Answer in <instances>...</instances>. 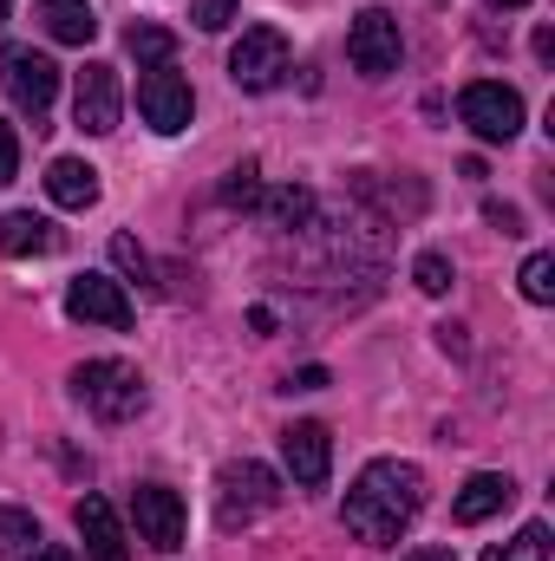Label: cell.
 <instances>
[{
	"instance_id": "obj_1",
	"label": "cell",
	"mask_w": 555,
	"mask_h": 561,
	"mask_svg": "<svg viewBox=\"0 0 555 561\" xmlns=\"http://www.w3.org/2000/svg\"><path fill=\"white\" fill-rule=\"evenodd\" d=\"M418 510H424V470H418V463H399V457H380V463H366V470L353 477L340 516H347V536H353V542L393 549V542L412 529Z\"/></svg>"
},
{
	"instance_id": "obj_2",
	"label": "cell",
	"mask_w": 555,
	"mask_h": 561,
	"mask_svg": "<svg viewBox=\"0 0 555 561\" xmlns=\"http://www.w3.org/2000/svg\"><path fill=\"white\" fill-rule=\"evenodd\" d=\"M72 399L92 412V419H105V424H132L144 412V379H138V366H125V359H86L79 373H72Z\"/></svg>"
},
{
	"instance_id": "obj_3",
	"label": "cell",
	"mask_w": 555,
	"mask_h": 561,
	"mask_svg": "<svg viewBox=\"0 0 555 561\" xmlns=\"http://www.w3.org/2000/svg\"><path fill=\"white\" fill-rule=\"evenodd\" d=\"M275 503H281V477L269 470V463H256V457L223 463V477H216V516H223L229 529H242V523L269 516Z\"/></svg>"
},
{
	"instance_id": "obj_4",
	"label": "cell",
	"mask_w": 555,
	"mask_h": 561,
	"mask_svg": "<svg viewBox=\"0 0 555 561\" xmlns=\"http://www.w3.org/2000/svg\"><path fill=\"white\" fill-rule=\"evenodd\" d=\"M287 66H294V53H287L281 26H242V39L229 53V79L242 92H275L281 79H287Z\"/></svg>"
},
{
	"instance_id": "obj_5",
	"label": "cell",
	"mask_w": 555,
	"mask_h": 561,
	"mask_svg": "<svg viewBox=\"0 0 555 561\" xmlns=\"http://www.w3.org/2000/svg\"><path fill=\"white\" fill-rule=\"evenodd\" d=\"M138 112H144V125H150L157 138H177V131H190L196 92H190V79H183L177 66H150V72L138 79Z\"/></svg>"
},
{
	"instance_id": "obj_6",
	"label": "cell",
	"mask_w": 555,
	"mask_h": 561,
	"mask_svg": "<svg viewBox=\"0 0 555 561\" xmlns=\"http://www.w3.org/2000/svg\"><path fill=\"white\" fill-rule=\"evenodd\" d=\"M347 59H353V72H366V79H386V72H399V59H406L399 20H393L386 7H366V13L347 26Z\"/></svg>"
},
{
	"instance_id": "obj_7",
	"label": "cell",
	"mask_w": 555,
	"mask_h": 561,
	"mask_svg": "<svg viewBox=\"0 0 555 561\" xmlns=\"http://www.w3.org/2000/svg\"><path fill=\"white\" fill-rule=\"evenodd\" d=\"M457 118H464L484 144H510L523 131V99H517L510 85H497V79H477V85H464Z\"/></svg>"
},
{
	"instance_id": "obj_8",
	"label": "cell",
	"mask_w": 555,
	"mask_h": 561,
	"mask_svg": "<svg viewBox=\"0 0 555 561\" xmlns=\"http://www.w3.org/2000/svg\"><path fill=\"white\" fill-rule=\"evenodd\" d=\"M0 92H7L20 112H33V131H46L39 118H46L53 99H59V66H53L46 53H7V59H0Z\"/></svg>"
},
{
	"instance_id": "obj_9",
	"label": "cell",
	"mask_w": 555,
	"mask_h": 561,
	"mask_svg": "<svg viewBox=\"0 0 555 561\" xmlns=\"http://www.w3.org/2000/svg\"><path fill=\"white\" fill-rule=\"evenodd\" d=\"M118 112H125V92H118V72H112L105 59H86V72H79V85H72V118H79V131H92V138H105V131H118Z\"/></svg>"
},
{
	"instance_id": "obj_10",
	"label": "cell",
	"mask_w": 555,
	"mask_h": 561,
	"mask_svg": "<svg viewBox=\"0 0 555 561\" xmlns=\"http://www.w3.org/2000/svg\"><path fill=\"white\" fill-rule=\"evenodd\" d=\"M132 516H138V542H150L157 556L183 549V496L170 483H138L132 490Z\"/></svg>"
},
{
	"instance_id": "obj_11",
	"label": "cell",
	"mask_w": 555,
	"mask_h": 561,
	"mask_svg": "<svg viewBox=\"0 0 555 561\" xmlns=\"http://www.w3.org/2000/svg\"><path fill=\"white\" fill-rule=\"evenodd\" d=\"M66 313L72 320H86V327H112V333H125L132 327V300H125V287L105 275H79L66 287Z\"/></svg>"
},
{
	"instance_id": "obj_12",
	"label": "cell",
	"mask_w": 555,
	"mask_h": 561,
	"mask_svg": "<svg viewBox=\"0 0 555 561\" xmlns=\"http://www.w3.org/2000/svg\"><path fill=\"white\" fill-rule=\"evenodd\" d=\"M281 463H287V477H294L301 490H320L327 470H333V437H327V424H287V431H281Z\"/></svg>"
},
{
	"instance_id": "obj_13",
	"label": "cell",
	"mask_w": 555,
	"mask_h": 561,
	"mask_svg": "<svg viewBox=\"0 0 555 561\" xmlns=\"http://www.w3.org/2000/svg\"><path fill=\"white\" fill-rule=\"evenodd\" d=\"M72 523H79L86 556H92V561H132V542H125V529H118V516H112V503H105V496H79Z\"/></svg>"
},
{
	"instance_id": "obj_14",
	"label": "cell",
	"mask_w": 555,
	"mask_h": 561,
	"mask_svg": "<svg viewBox=\"0 0 555 561\" xmlns=\"http://www.w3.org/2000/svg\"><path fill=\"white\" fill-rule=\"evenodd\" d=\"M510 496H517V483H510L503 470H477V477L457 490L451 516H457V523H490L497 510H510Z\"/></svg>"
},
{
	"instance_id": "obj_15",
	"label": "cell",
	"mask_w": 555,
	"mask_h": 561,
	"mask_svg": "<svg viewBox=\"0 0 555 561\" xmlns=\"http://www.w3.org/2000/svg\"><path fill=\"white\" fill-rule=\"evenodd\" d=\"M46 196H53L59 209H92V203H99V170H92L86 157H53Z\"/></svg>"
},
{
	"instance_id": "obj_16",
	"label": "cell",
	"mask_w": 555,
	"mask_h": 561,
	"mask_svg": "<svg viewBox=\"0 0 555 561\" xmlns=\"http://www.w3.org/2000/svg\"><path fill=\"white\" fill-rule=\"evenodd\" d=\"M59 249V229L33 209H7L0 216V255H53Z\"/></svg>"
},
{
	"instance_id": "obj_17",
	"label": "cell",
	"mask_w": 555,
	"mask_h": 561,
	"mask_svg": "<svg viewBox=\"0 0 555 561\" xmlns=\"http://www.w3.org/2000/svg\"><path fill=\"white\" fill-rule=\"evenodd\" d=\"M39 20H46V33H53L59 46H86V39L99 33V13H92L86 0H39Z\"/></svg>"
},
{
	"instance_id": "obj_18",
	"label": "cell",
	"mask_w": 555,
	"mask_h": 561,
	"mask_svg": "<svg viewBox=\"0 0 555 561\" xmlns=\"http://www.w3.org/2000/svg\"><path fill=\"white\" fill-rule=\"evenodd\" d=\"M484 561H550V529H543V523H523L510 542L484 549Z\"/></svg>"
},
{
	"instance_id": "obj_19",
	"label": "cell",
	"mask_w": 555,
	"mask_h": 561,
	"mask_svg": "<svg viewBox=\"0 0 555 561\" xmlns=\"http://www.w3.org/2000/svg\"><path fill=\"white\" fill-rule=\"evenodd\" d=\"M33 549H39L33 510H0V556H33Z\"/></svg>"
},
{
	"instance_id": "obj_20",
	"label": "cell",
	"mask_w": 555,
	"mask_h": 561,
	"mask_svg": "<svg viewBox=\"0 0 555 561\" xmlns=\"http://www.w3.org/2000/svg\"><path fill=\"white\" fill-rule=\"evenodd\" d=\"M125 46L138 53L144 72H150V66H170V53H177V39H170L163 26H132V33H125Z\"/></svg>"
},
{
	"instance_id": "obj_21",
	"label": "cell",
	"mask_w": 555,
	"mask_h": 561,
	"mask_svg": "<svg viewBox=\"0 0 555 561\" xmlns=\"http://www.w3.org/2000/svg\"><path fill=\"white\" fill-rule=\"evenodd\" d=\"M523 300H536V307H550L555 300V255H530V262H523Z\"/></svg>"
},
{
	"instance_id": "obj_22",
	"label": "cell",
	"mask_w": 555,
	"mask_h": 561,
	"mask_svg": "<svg viewBox=\"0 0 555 561\" xmlns=\"http://www.w3.org/2000/svg\"><path fill=\"white\" fill-rule=\"evenodd\" d=\"M412 280H418V294H431V300H438V294H451V262H444V255H438V249H424V255H418L412 262Z\"/></svg>"
},
{
	"instance_id": "obj_23",
	"label": "cell",
	"mask_w": 555,
	"mask_h": 561,
	"mask_svg": "<svg viewBox=\"0 0 555 561\" xmlns=\"http://www.w3.org/2000/svg\"><path fill=\"white\" fill-rule=\"evenodd\" d=\"M190 20H196L203 33H223V26L236 20V0H190Z\"/></svg>"
},
{
	"instance_id": "obj_24",
	"label": "cell",
	"mask_w": 555,
	"mask_h": 561,
	"mask_svg": "<svg viewBox=\"0 0 555 561\" xmlns=\"http://www.w3.org/2000/svg\"><path fill=\"white\" fill-rule=\"evenodd\" d=\"M112 262H118L132 280H150V262H144V249L132 242V236H112Z\"/></svg>"
},
{
	"instance_id": "obj_25",
	"label": "cell",
	"mask_w": 555,
	"mask_h": 561,
	"mask_svg": "<svg viewBox=\"0 0 555 561\" xmlns=\"http://www.w3.org/2000/svg\"><path fill=\"white\" fill-rule=\"evenodd\" d=\"M256 196H262V183H256V163L229 170V183H223V203H256Z\"/></svg>"
},
{
	"instance_id": "obj_26",
	"label": "cell",
	"mask_w": 555,
	"mask_h": 561,
	"mask_svg": "<svg viewBox=\"0 0 555 561\" xmlns=\"http://www.w3.org/2000/svg\"><path fill=\"white\" fill-rule=\"evenodd\" d=\"M13 176H20V131L0 118V190H7Z\"/></svg>"
},
{
	"instance_id": "obj_27",
	"label": "cell",
	"mask_w": 555,
	"mask_h": 561,
	"mask_svg": "<svg viewBox=\"0 0 555 561\" xmlns=\"http://www.w3.org/2000/svg\"><path fill=\"white\" fill-rule=\"evenodd\" d=\"M484 222L503 229V236H523V209L517 203H484Z\"/></svg>"
},
{
	"instance_id": "obj_28",
	"label": "cell",
	"mask_w": 555,
	"mask_h": 561,
	"mask_svg": "<svg viewBox=\"0 0 555 561\" xmlns=\"http://www.w3.org/2000/svg\"><path fill=\"white\" fill-rule=\"evenodd\" d=\"M327 386V366H301L294 379H287V392H320Z\"/></svg>"
},
{
	"instance_id": "obj_29",
	"label": "cell",
	"mask_w": 555,
	"mask_h": 561,
	"mask_svg": "<svg viewBox=\"0 0 555 561\" xmlns=\"http://www.w3.org/2000/svg\"><path fill=\"white\" fill-rule=\"evenodd\" d=\"M406 561H457V556H451V549H412Z\"/></svg>"
},
{
	"instance_id": "obj_30",
	"label": "cell",
	"mask_w": 555,
	"mask_h": 561,
	"mask_svg": "<svg viewBox=\"0 0 555 561\" xmlns=\"http://www.w3.org/2000/svg\"><path fill=\"white\" fill-rule=\"evenodd\" d=\"M33 561H72V549H33Z\"/></svg>"
},
{
	"instance_id": "obj_31",
	"label": "cell",
	"mask_w": 555,
	"mask_h": 561,
	"mask_svg": "<svg viewBox=\"0 0 555 561\" xmlns=\"http://www.w3.org/2000/svg\"><path fill=\"white\" fill-rule=\"evenodd\" d=\"M490 7H530V0H490Z\"/></svg>"
},
{
	"instance_id": "obj_32",
	"label": "cell",
	"mask_w": 555,
	"mask_h": 561,
	"mask_svg": "<svg viewBox=\"0 0 555 561\" xmlns=\"http://www.w3.org/2000/svg\"><path fill=\"white\" fill-rule=\"evenodd\" d=\"M7 7H13V0H0V13H7Z\"/></svg>"
}]
</instances>
